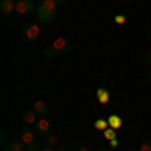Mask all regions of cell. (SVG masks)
Here are the masks:
<instances>
[{"label": "cell", "mask_w": 151, "mask_h": 151, "mask_svg": "<svg viewBox=\"0 0 151 151\" xmlns=\"http://www.w3.org/2000/svg\"><path fill=\"white\" fill-rule=\"evenodd\" d=\"M52 47H55V50H57V55H65V52H69V50H70V47H73V45H70L69 38L58 36V38H55Z\"/></svg>", "instance_id": "3957f363"}, {"label": "cell", "mask_w": 151, "mask_h": 151, "mask_svg": "<svg viewBox=\"0 0 151 151\" xmlns=\"http://www.w3.org/2000/svg\"><path fill=\"white\" fill-rule=\"evenodd\" d=\"M113 20H115V24H125L127 22V16H125V14H117Z\"/></svg>", "instance_id": "ffe728a7"}, {"label": "cell", "mask_w": 151, "mask_h": 151, "mask_svg": "<svg viewBox=\"0 0 151 151\" xmlns=\"http://www.w3.org/2000/svg\"><path fill=\"white\" fill-rule=\"evenodd\" d=\"M109 97H111V95H109V91H107V89H103V87L97 91V99H99V103H109Z\"/></svg>", "instance_id": "4fadbf2b"}, {"label": "cell", "mask_w": 151, "mask_h": 151, "mask_svg": "<svg viewBox=\"0 0 151 151\" xmlns=\"http://www.w3.org/2000/svg\"><path fill=\"white\" fill-rule=\"evenodd\" d=\"M38 8H42V10H48V12H58V4L57 0H40L38 2Z\"/></svg>", "instance_id": "30bf717a"}, {"label": "cell", "mask_w": 151, "mask_h": 151, "mask_svg": "<svg viewBox=\"0 0 151 151\" xmlns=\"http://www.w3.org/2000/svg\"><path fill=\"white\" fill-rule=\"evenodd\" d=\"M36 20H38V22L40 24H48V22H52V20H55V16H57V14H55V12H48V10H42V8H38V6H36Z\"/></svg>", "instance_id": "5b68a950"}, {"label": "cell", "mask_w": 151, "mask_h": 151, "mask_svg": "<svg viewBox=\"0 0 151 151\" xmlns=\"http://www.w3.org/2000/svg\"><path fill=\"white\" fill-rule=\"evenodd\" d=\"M32 12H36L32 0H16V14L26 16V14H32Z\"/></svg>", "instance_id": "7a4b0ae2"}, {"label": "cell", "mask_w": 151, "mask_h": 151, "mask_svg": "<svg viewBox=\"0 0 151 151\" xmlns=\"http://www.w3.org/2000/svg\"><path fill=\"white\" fill-rule=\"evenodd\" d=\"M22 121L26 125H36V121H38V115H36L35 109H26L22 111Z\"/></svg>", "instance_id": "9c48e42d"}, {"label": "cell", "mask_w": 151, "mask_h": 151, "mask_svg": "<svg viewBox=\"0 0 151 151\" xmlns=\"http://www.w3.org/2000/svg\"><path fill=\"white\" fill-rule=\"evenodd\" d=\"M109 125H111L113 129H119L121 125H123V121H121L119 115H113V117H109Z\"/></svg>", "instance_id": "9a60e30c"}, {"label": "cell", "mask_w": 151, "mask_h": 151, "mask_svg": "<svg viewBox=\"0 0 151 151\" xmlns=\"http://www.w3.org/2000/svg\"><path fill=\"white\" fill-rule=\"evenodd\" d=\"M77 151H93V149H91L89 145H85V143H83V145H79V149H77Z\"/></svg>", "instance_id": "603a6c76"}, {"label": "cell", "mask_w": 151, "mask_h": 151, "mask_svg": "<svg viewBox=\"0 0 151 151\" xmlns=\"http://www.w3.org/2000/svg\"><path fill=\"white\" fill-rule=\"evenodd\" d=\"M105 137H107V139H117V137H115V129L107 127V129H105Z\"/></svg>", "instance_id": "e0dca14e"}, {"label": "cell", "mask_w": 151, "mask_h": 151, "mask_svg": "<svg viewBox=\"0 0 151 151\" xmlns=\"http://www.w3.org/2000/svg\"><path fill=\"white\" fill-rule=\"evenodd\" d=\"M147 36H149V40H151V28H149V32H147Z\"/></svg>", "instance_id": "83f0119b"}, {"label": "cell", "mask_w": 151, "mask_h": 151, "mask_svg": "<svg viewBox=\"0 0 151 151\" xmlns=\"http://www.w3.org/2000/svg\"><path fill=\"white\" fill-rule=\"evenodd\" d=\"M55 151H69V149H67L65 145H57V147H55Z\"/></svg>", "instance_id": "cb8c5ba5"}, {"label": "cell", "mask_w": 151, "mask_h": 151, "mask_svg": "<svg viewBox=\"0 0 151 151\" xmlns=\"http://www.w3.org/2000/svg\"><path fill=\"white\" fill-rule=\"evenodd\" d=\"M18 139H22V141H24V145H30V143H35V141H36V131H35V129H30L28 125H26V127L20 129V133H18Z\"/></svg>", "instance_id": "277c9868"}, {"label": "cell", "mask_w": 151, "mask_h": 151, "mask_svg": "<svg viewBox=\"0 0 151 151\" xmlns=\"http://www.w3.org/2000/svg\"><path fill=\"white\" fill-rule=\"evenodd\" d=\"M40 52H42V57L47 58V60H52V58L57 57V50H55V47H52V45L42 47V50H40Z\"/></svg>", "instance_id": "7c38bea8"}, {"label": "cell", "mask_w": 151, "mask_h": 151, "mask_svg": "<svg viewBox=\"0 0 151 151\" xmlns=\"http://www.w3.org/2000/svg\"><path fill=\"white\" fill-rule=\"evenodd\" d=\"M107 125H109L107 119H99V121L95 123V127H97V129H107Z\"/></svg>", "instance_id": "44dd1931"}, {"label": "cell", "mask_w": 151, "mask_h": 151, "mask_svg": "<svg viewBox=\"0 0 151 151\" xmlns=\"http://www.w3.org/2000/svg\"><path fill=\"white\" fill-rule=\"evenodd\" d=\"M32 109L36 111V115H40V117H47V113H48V103H47V101H35V105H32Z\"/></svg>", "instance_id": "8fae6325"}, {"label": "cell", "mask_w": 151, "mask_h": 151, "mask_svg": "<svg viewBox=\"0 0 151 151\" xmlns=\"http://www.w3.org/2000/svg\"><path fill=\"white\" fill-rule=\"evenodd\" d=\"M95 151H107V149H105V147H97Z\"/></svg>", "instance_id": "4316f807"}, {"label": "cell", "mask_w": 151, "mask_h": 151, "mask_svg": "<svg viewBox=\"0 0 151 151\" xmlns=\"http://www.w3.org/2000/svg\"><path fill=\"white\" fill-rule=\"evenodd\" d=\"M42 147H40V143L38 141H35V143H30V145H26V151H40Z\"/></svg>", "instance_id": "d6986e66"}, {"label": "cell", "mask_w": 151, "mask_h": 151, "mask_svg": "<svg viewBox=\"0 0 151 151\" xmlns=\"http://www.w3.org/2000/svg\"><path fill=\"white\" fill-rule=\"evenodd\" d=\"M57 145H58L57 135H47V137H45V147H57Z\"/></svg>", "instance_id": "5bb4252c"}, {"label": "cell", "mask_w": 151, "mask_h": 151, "mask_svg": "<svg viewBox=\"0 0 151 151\" xmlns=\"http://www.w3.org/2000/svg\"><path fill=\"white\" fill-rule=\"evenodd\" d=\"M0 143H2V147L8 143V133H6V129H2V131H0Z\"/></svg>", "instance_id": "ac0fdd59"}, {"label": "cell", "mask_w": 151, "mask_h": 151, "mask_svg": "<svg viewBox=\"0 0 151 151\" xmlns=\"http://www.w3.org/2000/svg\"><path fill=\"white\" fill-rule=\"evenodd\" d=\"M40 151H55V147H42Z\"/></svg>", "instance_id": "d4e9b609"}, {"label": "cell", "mask_w": 151, "mask_h": 151, "mask_svg": "<svg viewBox=\"0 0 151 151\" xmlns=\"http://www.w3.org/2000/svg\"><path fill=\"white\" fill-rule=\"evenodd\" d=\"M65 2H67V0H57V4H58V6H60V4H65Z\"/></svg>", "instance_id": "484cf974"}, {"label": "cell", "mask_w": 151, "mask_h": 151, "mask_svg": "<svg viewBox=\"0 0 151 151\" xmlns=\"http://www.w3.org/2000/svg\"><path fill=\"white\" fill-rule=\"evenodd\" d=\"M4 151H26V145L22 139H12L4 145Z\"/></svg>", "instance_id": "52a82bcc"}, {"label": "cell", "mask_w": 151, "mask_h": 151, "mask_svg": "<svg viewBox=\"0 0 151 151\" xmlns=\"http://www.w3.org/2000/svg\"><path fill=\"white\" fill-rule=\"evenodd\" d=\"M0 12L2 16H10L12 12H16V0H0Z\"/></svg>", "instance_id": "8992f818"}, {"label": "cell", "mask_w": 151, "mask_h": 151, "mask_svg": "<svg viewBox=\"0 0 151 151\" xmlns=\"http://www.w3.org/2000/svg\"><path fill=\"white\" fill-rule=\"evenodd\" d=\"M50 121H48L47 117H40L38 121H36V131L40 133V135H48V131H50Z\"/></svg>", "instance_id": "ba28073f"}, {"label": "cell", "mask_w": 151, "mask_h": 151, "mask_svg": "<svg viewBox=\"0 0 151 151\" xmlns=\"http://www.w3.org/2000/svg\"><path fill=\"white\" fill-rule=\"evenodd\" d=\"M143 63H145L147 67H151V48H149V50H145V55H143Z\"/></svg>", "instance_id": "7402d4cb"}, {"label": "cell", "mask_w": 151, "mask_h": 151, "mask_svg": "<svg viewBox=\"0 0 151 151\" xmlns=\"http://www.w3.org/2000/svg\"><path fill=\"white\" fill-rule=\"evenodd\" d=\"M40 32H42V28H40V22H28L22 26V38L24 40H28V42H35L40 38Z\"/></svg>", "instance_id": "6da1fadb"}, {"label": "cell", "mask_w": 151, "mask_h": 151, "mask_svg": "<svg viewBox=\"0 0 151 151\" xmlns=\"http://www.w3.org/2000/svg\"><path fill=\"white\" fill-rule=\"evenodd\" d=\"M139 151H151V139H143L141 141Z\"/></svg>", "instance_id": "2e32d148"}]
</instances>
